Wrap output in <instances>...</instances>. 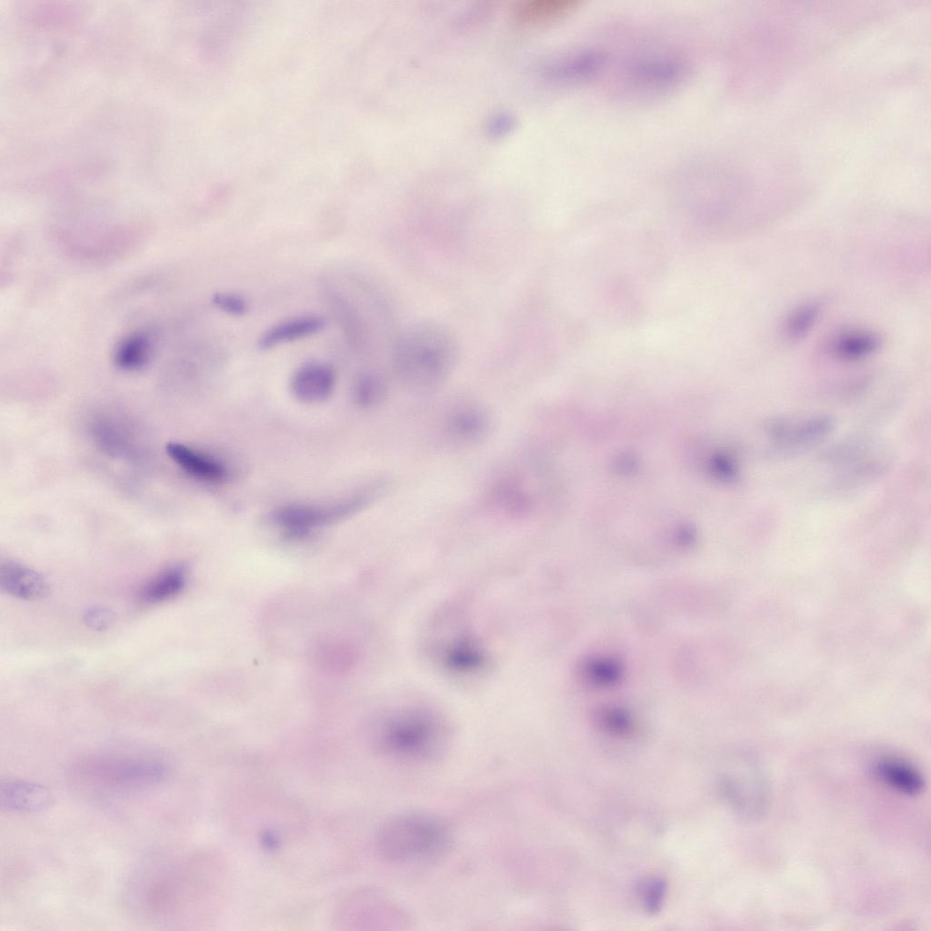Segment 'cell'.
I'll use <instances>...</instances> for the list:
<instances>
[{"label": "cell", "mask_w": 931, "mask_h": 931, "mask_svg": "<svg viewBox=\"0 0 931 931\" xmlns=\"http://www.w3.org/2000/svg\"><path fill=\"white\" fill-rule=\"evenodd\" d=\"M626 73L633 88L659 94L678 86L686 77L687 66L676 57L652 55L633 61Z\"/></svg>", "instance_id": "cell-7"}, {"label": "cell", "mask_w": 931, "mask_h": 931, "mask_svg": "<svg viewBox=\"0 0 931 931\" xmlns=\"http://www.w3.org/2000/svg\"><path fill=\"white\" fill-rule=\"evenodd\" d=\"M606 54L596 49L576 52L550 66L548 74L554 80L578 83L597 75L606 64Z\"/></svg>", "instance_id": "cell-14"}, {"label": "cell", "mask_w": 931, "mask_h": 931, "mask_svg": "<svg viewBox=\"0 0 931 931\" xmlns=\"http://www.w3.org/2000/svg\"><path fill=\"white\" fill-rule=\"evenodd\" d=\"M327 296L328 303L335 317L344 327L350 343L356 349L365 347L366 345L365 328L356 310L336 292H332Z\"/></svg>", "instance_id": "cell-20"}, {"label": "cell", "mask_w": 931, "mask_h": 931, "mask_svg": "<svg viewBox=\"0 0 931 931\" xmlns=\"http://www.w3.org/2000/svg\"><path fill=\"white\" fill-rule=\"evenodd\" d=\"M881 345L880 336L865 330L846 332L833 342L834 354L845 360H857L876 352Z\"/></svg>", "instance_id": "cell-19"}, {"label": "cell", "mask_w": 931, "mask_h": 931, "mask_svg": "<svg viewBox=\"0 0 931 931\" xmlns=\"http://www.w3.org/2000/svg\"><path fill=\"white\" fill-rule=\"evenodd\" d=\"M581 0H526L512 10L514 22L523 28H542L574 14Z\"/></svg>", "instance_id": "cell-10"}, {"label": "cell", "mask_w": 931, "mask_h": 931, "mask_svg": "<svg viewBox=\"0 0 931 931\" xmlns=\"http://www.w3.org/2000/svg\"><path fill=\"white\" fill-rule=\"evenodd\" d=\"M642 903L650 913L657 912L664 901L666 885L664 879L654 877L641 886Z\"/></svg>", "instance_id": "cell-24"}, {"label": "cell", "mask_w": 931, "mask_h": 931, "mask_svg": "<svg viewBox=\"0 0 931 931\" xmlns=\"http://www.w3.org/2000/svg\"><path fill=\"white\" fill-rule=\"evenodd\" d=\"M165 451L182 470L196 479L216 482L226 476V469L219 461L182 443L169 442Z\"/></svg>", "instance_id": "cell-16"}, {"label": "cell", "mask_w": 931, "mask_h": 931, "mask_svg": "<svg viewBox=\"0 0 931 931\" xmlns=\"http://www.w3.org/2000/svg\"><path fill=\"white\" fill-rule=\"evenodd\" d=\"M875 774L884 784L906 796L920 794L925 786L921 773L898 758L881 759L875 766Z\"/></svg>", "instance_id": "cell-17"}, {"label": "cell", "mask_w": 931, "mask_h": 931, "mask_svg": "<svg viewBox=\"0 0 931 931\" xmlns=\"http://www.w3.org/2000/svg\"><path fill=\"white\" fill-rule=\"evenodd\" d=\"M388 488L380 483L347 500L332 505H288L276 509L275 523L292 535L302 536L312 529L351 516L365 508Z\"/></svg>", "instance_id": "cell-5"}, {"label": "cell", "mask_w": 931, "mask_h": 931, "mask_svg": "<svg viewBox=\"0 0 931 931\" xmlns=\"http://www.w3.org/2000/svg\"><path fill=\"white\" fill-rule=\"evenodd\" d=\"M384 754L404 764H428L441 759L450 748L448 725L435 713L404 709L386 720L378 735Z\"/></svg>", "instance_id": "cell-2"}, {"label": "cell", "mask_w": 931, "mask_h": 931, "mask_svg": "<svg viewBox=\"0 0 931 931\" xmlns=\"http://www.w3.org/2000/svg\"><path fill=\"white\" fill-rule=\"evenodd\" d=\"M391 363L397 379L414 391H430L455 369L460 345L455 334L435 320L406 325L392 339Z\"/></svg>", "instance_id": "cell-1"}, {"label": "cell", "mask_w": 931, "mask_h": 931, "mask_svg": "<svg viewBox=\"0 0 931 931\" xmlns=\"http://www.w3.org/2000/svg\"><path fill=\"white\" fill-rule=\"evenodd\" d=\"M450 826L426 812H405L392 816L376 836L379 855L391 862L424 863L442 857L451 847Z\"/></svg>", "instance_id": "cell-3"}, {"label": "cell", "mask_w": 931, "mask_h": 931, "mask_svg": "<svg viewBox=\"0 0 931 931\" xmlns=\"http://www.w3.org/2000/svg\"><path fill=\"white\" fill-rule=\"evenodd\" d=\"M820 310L818 302H810L796 309L786 321L784 329L786 336L791 340L804 336L816 323Z\"/></svg>", "instance_id": "cell-23"}, {"label": "cell", "mask_w": 931, "mask_h": 931, "mask_svg": "<svg viewBox=\"0 0 931 931\" xmlns=\"http://www.w3.org/2000/svg\"><path fill=\"white\" fill-rule=\"evenodd\" d=\"M75 786L99 793H122L151 788L169 774L167 764L158 758L103 754L81 758L69 770Z\"/></svg>", "instance_id": "cell-4"}, {"label": "cell", "mask_w": 931, "mask_h": 931, "mask_svg": "<svg viewBox=\"0 0 931 931\" xmlns=\"http://www.w3.org/2000/svg\"><path fill=\"white\" fill-rule=\"evenodd\" d=\"M487 507L495 513L507 517L526 516L532 507L527 488L515 476H502L487 489Z\"/></svg>", "instance_id": "cell-12"}, {"label": "cell", "mask_w": 931, "mask_h": 931, "mask_svg": "<svg viewBox=\"0 0 931 931\" xmlns=\"http://www.w3.org/2000/svg\"><path fill=\"white\" fill-rule=\"evenodd\" d=\"M213 305L226 315L243 316L248 311V303L240 295L232 292H218L212 297Z\"/></svg>", "instance_id": "cell-25"}, {"label": "cell", "mask_w": 931, "mask_h": 931, "mask_svg": "<svg viewBox=\"0 0 931 931\" xmlns=\"http://www.w3.org/2000/svg\"><path fill=\"white\" fill-rule=\"evenodd\" d=\"M186 579V570L184 566H175L168 567L143 586L140 591V598L149 604L171 599L184 589Z\"/></svg>", "instance_id": "cell-18"}, {"label": "cell", "mask_w": 931, "mask_h": 931, "mask_svg": "<svg viewBox=\"0 0 931 931\" xmlns=\"http://www.w3.org/2000/svg\"><path fill=\"white\" fill-rule=\"evenodd\" d=\"M54 800L52 792L43 785L17 780L0 782V806L3 810L34 813L48 808Z\"/></svg>", "instance_id": "cell-11"}, {"label": "cell", "mask_w": 931, "mask_h": 931, "mask_svg": "<svg viewBox=\"0 0 931 931\" xmlns=\"http://www.w3.org/2000/svg\"><path fill=\"white\" fill-rule=\"evenodd\" d=\"M0 587L3 592L25 600L42 598L49 590L48 583L41 574L11 559L1 561Z\"/></svg>", "instance_id": "cell-13"}, {"label": "cell", "mask_w": 931, "mask_h": 931, "mask_svg": "<svg viewBox=\"0 0 931 931\" xmlns=\"http://www.w3.org/2000/svg\"><path fill=\"white\" fill-rule=\"evenodd\" d=\"M85 622L95 630H104L109 627L114 620L113 613L104 607H94L85 614Z\"/></svg>", "instance_id": "cell-26"}, {"label": "cell", "mask_w": 931, "mask_h": 931, "mask_svg": "<svg viewBox=\"0 0 931 931\" xmlns=\"http://www.w3.org/2000/svg\"><path fill=\"white\" fill-rule=\"evenodd\" d=\"M724 794L731 806L747 819L762 817L768 807L769 786L757 763L744 760L723 779Z\"/></svg>", "instance_id": "cell-6"}, {"label": "cell", "mask_w": 931, "mask_h": 931, "mask_svg": "<svg viewBox=\"0 0 931 931\" xmlns=\"http://www.w3.org/2000/svg\"><path fill=\"white\" fill-rule=\"evenodd\" d=\"M492 429L491 413L476 402L461 403L452 407L444 418V435L457 445L480 444L490 435Z\"/></svg>", "instance_id": "cell-8"}, {"label": "cell", "mask_w": 931, "mask_h": 931, "mask_svg": "<svg viewBox=\"0 0 931 931\" xmlns=\"http://www.w3.org/2000/svg\"><path fill=\"white\" fill-rule=\"evenodd\" d=\"M326 320L316 315H305L281 321L267 328L258 339V347L268 350L321 332Z\"/></svg>", "instance_id": "cell-15"}, {"label": "cell", "mask_w": 931, "mask_h": 931, "mask_svg": "<svg viewBox=\"0 0 931 931\" xmlns=\"http://www.w3.org/2000/svg\"><path fill=\"white\" fill-rule=\"evenodd\" d=\"M335 372L329 364L311 361L295 371L290 386L295 398L312 404L327 399L335 389Z\"/></svg>", "instance_id": "cell-9"}, {"label": "cell", "mask_w": 931, "mask_h": 931, "mask_svg": "<svg viewBox=\"0 0 931 931\" xmlns=\"http://www.w3.org/2000/svg\"><path fill=\"white\" fill-rule=\"evenodd\" d=\"M151 354V340L144 333H135L124 338L115 353L117 366L125 370L137 369L144 365Z\"/></svg>", "instance_id": "cell-21"}, {"label": "cell", "mask_w": 931, "mask_h": 931, "mask_svg": "<svg viewBox=\"0 0 931 931\" xmlns=\"http://www.w3.org/2000/svg\"><path fill=\"white\" fill-rule=\"evenodd\" d=\"M387 394V385L378 373L363 374L355 385V398L363 407H373L381 404Z\"/></svg>", "instance_id": "cell-22"}]
</instances>
